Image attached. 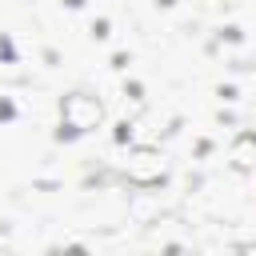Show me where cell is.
Here are the masks:
<instances>
[{
    "label": "cell",
    "instance_id": "6da1fadb",
    "mask_svg": "<svg viewBox=\"0 0 256 256\" xmlns=\"http://www.w3.org/2000/svg\"><path fill=\"white\" fill-rule=\"evenodd\" d=\"M60 120H64L68 132L84 136V132L100 128V120H104V104H100L96 96H88V92H68V96L60 100Z\"/></svg>",
    "mask_w": 256,
    "mask_h": 256
},
{
    "label": "cell",
    "instance_id": "7a4b0ae2",
    "mask_svg": "<svg viewBox=\"0 0 256 256\" xmlns=\"http://www.w3.org/2000/svg\"><path fill=\"white\" fill-rule=\"evenodd\" d=\"M124 172H128V180L132 184H140V188H152V184H160L164 180V160H160V152L156 148H132L128 152V164H124Z\"/></svg>",
    "mask_w": 256,
    "mask_h": 256
},
{
    "label": "cell",
    "instance_id": "3957f363",
    "mask_svg": "<svg viewBox=\"0 0 256 256\" xmlns=\"http://www.w3.org/2000/svg\"><path fill=\"white\" fill-rule=\"evenodd\" d=\"M232 164H236V168H252V164H256V132H244V136L232 144Z\"/></svg>",
    "mask_w": 256,
    "mask_h": 256
},
{
    "label": "cell",
    "instance_id": "277c9868",
    "mask_svg": "<svg viewBox=\"0 0 256 256\" xmlns=\"http://www.w3.org/2000/svg\"><path fill=\"white\" fill-rule=\"evenodd\" d=\"M128 212H132L136 224H152V220L160 216V200H156V196H136V200L128 204Z\"/></svg>",
    "mask_w": 256,
    "mask_h": 256
}]
</instances>
